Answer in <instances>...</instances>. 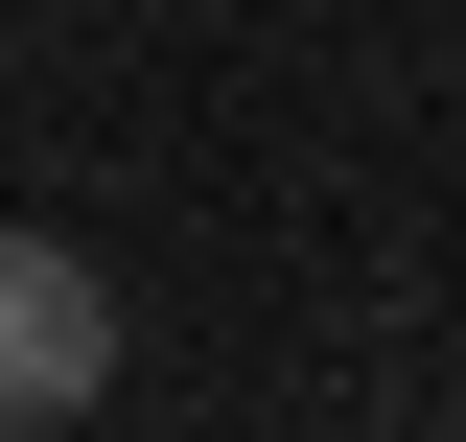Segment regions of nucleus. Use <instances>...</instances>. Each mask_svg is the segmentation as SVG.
Wrapping results in <instances>:
<instances>
[{"mask_svg": "<svg viewBox=\"0 0 466 442\" xmlns=\"http://www.w3.org/2000/svg\"><path fill=\"white\" fill-rule=\"evenodd\" d=\"M116 396V279L70 256V233H0V442H47Z\"/></svg>", "mask_w": 466, "mask_h": 442, "instance_id": "obj_1", "label": "nucleus"}]
</instances>
